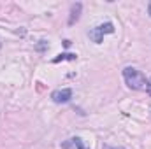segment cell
I'll use <instances>...</instances> for the list:
<instances>
[{
	"label": "cell",
	"instance_id": "obj_1",
	"mask_svg": "<svg viewBox=\"0 0 151 149\" xmlns=\"http://www.w3.org/2000/svg\"><path fill=\"white\" fill-rule=\"evenodd\" d=\"M123 79H125L127 86L132 90H148V86H150V81L146 79V75L134 67L123 69Z\"/></svg>",
	"mask_w": 151,
	"mask_h": 149
},
{
	"label": "cell",
	"instance_id": "obj_2",
	"mask_svg": "<svg viewBox=\"0 0 151 149\" xmlns=\"http://www.w3.org/2000/svg\"><path fill=\"white\" fill-rule=\"evenodd\" d=\"M107 34H114V25L111 23V21L102 23V25L91 28V30L88 32V37L91 39L95 44H100V42L104 40V35H107Z\"/></svg>",
	"mask_w": 151,
	"mask_h": 149
},
{
	"label": "cell",
	"instance_id": "obj_3",
	"mask_svg": "<svg viewBox=\"0 0 151 149\" xmlns=\"http://www.w3.org/2000/svg\"><path fill=\"white\" fill-rule=\"evenodd\" d=\"M70 98H72V90L70 88L56 90V91L51 93V100L55 104H67V102H70Z\"/></svg>",
	"mask_w": 151,
	"mask_h": 149
},
{
	"label": "cell",
	"instance_id": "obj_4",
	"mask_svg": "<svg viewBox=\"0 0 151 149\" xmlns=\"http://www.w3.org/2000/svg\"><path fill=\"white\" fill-rule=\"evenodd\" d=\"M81 11H83V4H81V2L72 4V7H70V16H69V25H74L76 21L79 19Z\"/></svg>",
	"mask_w": 151,
	"mask_h": 149
},
{
	"label": "cell",
	"instance_id": "obj_5",
	"mask_svg": "<svg viewBox=\"0 0 151 149\" xmlns=\"http://www.w3.org/2000/svg\"><path fill=\"white\" fill-rule=\"evenodd\" d=\"M65 60L76 62V60H77V54H76V53H60L58 56L53 58V63H60V62H65Z\"/></svg>",
	"mask_w": 151,
	"mask_h": 149
},
{
	"label": "cell",
	"instance_id": "obj_6",
	"mask_svg": "<svg viewBox=\"0 0 151 149\" xmlns=\"http://www.w3.org/2000/svg\"><path fill=\"white\" fill-rule=\"evenodd\" d=\"M70 142L76 146V149H88L84 144H83V139H81V137H72V139H70Z\"/></svg>",
	"mask_w": 151,
	"mask_h": 149
},
{
	"label": "cell",
	"instance_id": "obj_7",
	"mask_svg": "<svg viewBox=\"0 0 151 149\" xmlns=\"http://www.w3.org/2000/svg\"><path fill=\"white\" fill-rule=\"evenodd\" d=\"M46 47H47V40H39V44H37L35 49H37V51H44Z\"/></svg>",
	"mask_w": 151,
	"mask_h": 149
},
{
	"label": "cell",
	"instance_id": "obj_8",
	"mask_svg": "<svg viewBox=\"0 0 151 149\" xmlns=\"http://www.w3.org/2000/svg\"><path fill=\"white\" fill-rule=\"evenodd\" d=\"M104 149H125V148H113V146H104Z\"/></svg>",
	"mask_w": 151,
	"mask_h": 149
},
{
	"label": "cell",
	"instance_id": "obj_9",
	"mask_svg": "<svg viewBox=\"0 0 151 149\" xmlns=\"http://www.w3.org/2000/svg\"><path fill=\"white\" fill-rule=\"evenodd\" d=\"M148 14H150V16H151V2H150V4H148Z\"/></svg>",
	"mask_w": 151,
	"mask_h": 149
},
{
	"label": "cell",
	"instance_id": "obj_10",
	"mask_svg": "<svg viewBox=\"0 0 151 149\" xmlns=\"http://www.w3.org/2000/svg\"><path fill=\"white\" fill-rule=\"evenodd\" d=\"M146 91H148V93H150V95H151V84H150V86H148V90H146Z\"/></svg>",
	"mask_w": 151,
	"mask_h": 149
},
{
	"label": "cell",
	"instance_id": "obj_11",
	"mask_svg": "<svg viewBox=\"0 0 151 149\" xmlns=\"http://www.w3.org/2000/svg\"><path fill=\"white\" fill-rule=\"evenodd\" d=\"M0 49H2V40H0Z\"/></svg>",
	"mask_w": 151,
	"mask_h": 149
}]
</instances>
